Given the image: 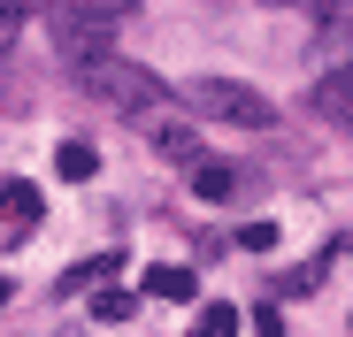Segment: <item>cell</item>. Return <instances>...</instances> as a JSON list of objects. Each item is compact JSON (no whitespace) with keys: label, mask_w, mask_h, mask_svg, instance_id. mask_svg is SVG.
<instances>
[{"label":"cell","mask_w":353,"mask_h":337,"mask_svg":"<svg viewBox=\"0 0 353 337\" xmlns=\"http://www.w3.org/2000/svg\"><path fill=\"white\" fill-rule=\"evenodd\" d=\"M70 77H77L100 107H115V116H139V123H154V107H169V100H176L154 69H139L131 54H115V46H108V54H92V62H77Z\"/></svg>","instance_id":"cell-1"},{"label":"cell","mask_w":353,"mask_h":337,"mask_svg":"<svg viewBox=\"0 0 353 337\" xmlns=\"http://www.w3.org/2000/svg\"><path fill=\"white\" fill-rule=\"evenodd\" d=\"M192 116H208V123H239V131H276V100H261L254 85H239V77H200L192 92Z\"/></svg>","instance_id":"cell-2"},{"label":"cell","mask_w":353,"mask_h":337,"mask_svg":"<svg viewBox=\"0 0 353 337\" xmlns=\"http://www.w3.org/2000/svg\"><path fill=\"white\" fill-rule=\"evenodd\" d=\"M307 107L323 123H338V131H353V69H330L315 92H307Z\"/></svg>","instance_id":"cell-3"},{"label":"cell","mask_w":353,"mask_h":337,"mask_svg":"<svg viewBox=\"0 0 353 337\" xmlns=\"http://www.w3.org/2000/svg\"><path fill=\"white\" fill-rule=\"evenodd\" d=\"M39 215H46L39 184H23V177H8V184H0V222H8V230H31Z\"/></svg>","instance_id":"cell-4"},{"label":"cell","mask_w":353,"mask_h":337,"mask_svg":"<svg viewBox=\"0 0 353 337\" xmlns=\"http://www.w3.org/2000/svg\"><path fill=\"white\" fill-rule=\"evenodd\" d=\"M192 192H200V199H230V192H239V168L200 153V161H192Z\"/></svg>","instance_id":"cell-5"},{"label":"cell","mask_w":353,"mask_h":337,"mask_svg":"<svg viewBox=\"0 0 353 337\" xmlns=\"http://www.w3.org/2000/svg\"><path fill=\"white\" fill-rule=\"evenodd\" d=\"M146 292L185 307V299H192V268H176V261H154V268H146Z\"/></svg>","instance_id":"cell-6"},{"label":"cell","mask_w":353,"mask_h":337,"mask_svg":"<svg viewBox=\"0 0 353 337\" xmlns=\"http://www.w3.org/2000/svg\"><path fill=\"white\" fill-rule=\"evenodd\" d=\"M54 168H62V177H70V184H85V177H92V168H100V153H92L85 138H62V146H54Z\"/></svg>","instance_id":"cell-7"},{"label":"cell","mask_w":353,"mask_h":337,"mask_svg":"<svg viewBox=\"0 0 353 337\" xmlns=\"http://www.w3.org/2000/svg\"><path fill=\"white\" fill-rule=\"evenodd\" d=\"M115 261H123V253H100V261H77V268H70V276H62V284H54V292H92L100 276H115Z\"/></svg>","instance_id":"cell-8"},{"label":"cell","mask_w":353,"mask_h":337,"mask_svg":"<svg viewBox=\"0 0 353 337\" xmlns=\"http://www.w3.org/2000/svg\"><path fill=\"white\" fill-rule=\"evenodd\" d=\"M154 146H161L169 161H200V146H192V131H185V123H154Z\"/></svg>","instance_id":"cell-9"},{"label":"cell","mask_w":353,"mask_h":337,"mask_svg":"<svg viewBox=\"0 0 353 337\" xmlns=\"http://www.w3.org/2000/svg\"><path fill=\"white\" fill-rule=\"evenodd\" d=\"M131 307H139L131 292H92V314L100 322H131Z\"/></svg>","instance_id":"cell-10"},{"label":"cell","mask_w":353,"mask_h":337,"mask_svg":"<svg viewBox=\"0 0 353 337\" xmlns=\"http://www.w3.org/2000/svg\"><path fill=\"white\" fill-rule=\"evenodd\" d=\"M23 16H31V0H0V54L16 46V31H23Z\"/></svg>","instance_id":"cell-11"},{"label":"cell","mask_w":353,"mask_h":337,"mask_svg":"<svg viewBox=\"0 0 353 337\" xmlns=\"http://www.w3.org/2000/svg\"><path fill=\"white\" fill-rule=\"evenodd\" d=\"M200 329H239V307H223V299L200 307Z\"/></svg>","instance_id":"cell-12"},{"label":"cell","mask_w":353,"mask_h":337,"mask_svg":"<svg viewBox=\"0 0 353 337\" xmlns=\"http://www.w3.org/2000/svg\"><path fill=\"white\" fill-rule=\"evenodd\" d=\"M330 8H345V0H315V16H330Z\"/></svg>","instance_id":"cell-13"},{"label":"cell","mask_w":353,"mask_h":337,"mask_svg":"<svg viewBox=\"0 0 353 337\" xmlns=\"http://www.w3.org/2000/svg\"><path fill=\"white\" fill-rule=\"evenodd\" d=\"M0 299H8V276H0Z\"/></svg>","instance_id":"cell-14"}]
</instances>
